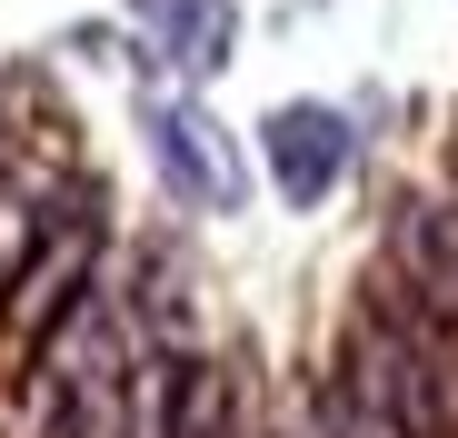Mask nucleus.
<instances>
[{
	"mask_svg": "<svg viewBox=\"0 0 458 438\" xmlns=\"http://www.w3.org/2000/svg\"><path fill=\"white\" fill-rule=\"evenodd\" d=\"M339 369L389 409L409 438H458V329L378 259L339 319Z\"/></svg>",
	"mask_w": 458,
	"mask_h": 438,
	"instance_id": "1",
	"label": "nucleus"
},
{
	"mask_svg": "<svg viewBox=\"0 0 458 438\" xmlns=\"http://www.w3.org/2000/svg\"><path fill=\"white\" fill-rule=\"evenodd\" d=\"M100 249H110V199L90 180L40 190L30 230H21V269H11V289H0V339H11L21 358L100 289Z\"/></svg>",
	"mask_w": 458,
	"mask_h": 438,
	"instance_id": "2",
	"label": "nucleus"
},
{
	"mask_svg": "<svg viewBox=\"0 0 458 438\" xmlns=\"http://www.w3.org/2000/svg\"><path fill=\"white\" fill-rule=\"evenodd\" d=\"M140 150H149V170H160V190L180 209H199V219H240L250 209V150L190 80L140 100Z\"/></svg>",
	"mask_w": 458,
	"mask_h": 438,
	"instance_id": "3",
	"label": "nucleus"
},
{
	"mask_svg": "<svg viewBox=\"0 0 458 438\" xmlns=\"http://www.w3.org/2000/svg\"><path fill=\"white\" fill-rule=\"evenodd\" d=\"M259 170H269V190H279L289 209L339 199L349 170H359V120H349L339 100H279V110L259 120Z\"/></svg>",
	"mask_w": 458,
	"mask_h": 438,
	"instance_id": "4",
	"label": "nucleus"
},
{
	"mask_svg": "<svg viewBox=\"0 0 458 438\" xmlns=\"http://www.w3.org/2000/svg\"><path fill=\"white\" fill-rule=\"evenodd\" d=\"M389 269L458 329V190H409L389 209Z\"/></svg>",
	"mask_w": 458,
	"mask_h": 438,
	"instance_id": "5",
	"label": "nucleus"
},
{
	"mask_svg": "<svg viewBox=\"0 0 458 438\" xmlns=\"http://www.w3.org/2000/svg\"><path fill=\"white\" fill-rule=\"evenodd\" d=\"M130 21L160 50V70H180L190 90L240 60V0H130Z\"/></svg>",
	"mask_w": 458,
	"mask_h": 438,
	"instance_id": "6",
	"label": "nucleus"
},
{
	"mask_svg": "<svg viewBox=\"0 0 458 438\" xmlns=\"http://www.w3.org/2000/svg\"><path fill=\"white\" fill-rule=\"evenodd\" d=\"M310 428H319V438H409V428H399L389 409H378V399H369L349 369L310 379Z\"/></svg>",
	"mask_w": 458,
	"mask_h": 438,
	"instance_id": "7",
	"label": "nucleus"
},
{
	"mask_svg": "<svg viewBox=\"0 0 458 438\" xmlns=\"http://www.w3.org/2000/svg\"><path fill=\"white\" fill-rule=\"evenodd\" d=\"M448 180H458V139H448Z\"/></svg>",
	"mask_w": 458,
	"mask_h": 438,
	"instance_id": "8",
	"label": "nucleus"
}]
</instances>
